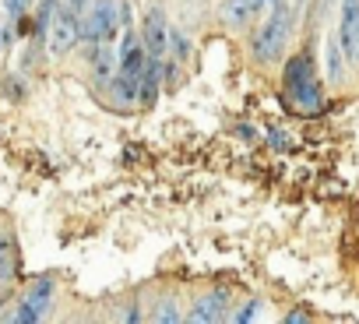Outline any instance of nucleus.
<instances>
[{
    "label": "nucleus",
    "mask_w": 359,
    "mask_h": 324,
    "mask_svg": "<svg viewBox=\"0 0 359 324\" xmlns=\"http://www.w3.org/2000/svg\"><path fill=\"white\" fill-rule=\"evenodd\" d=\"M64 8H71L74 15H81L85 11V0H64Z\"/></svg>",
    "instance_id": "2eb2a0df"
},
{
    "label": "nucleus",
    "mask_w": 359,
    "mask_h": 324,
    "mask_svg": "<svg viewBox=\"0 0 359 324\" xmlns=\"http://www.w3.org/2000/svg\"><path fill=\"white\" fill-rule=\"evenodd\" d=\"M327 71H331V78H341V60H338V43H331V50H327Z\"/></svg>",
    "instance_id": "9b49d317"
},
{
    "label": "nucleus",
    "mask_w": 359,
    "mask_h": 324,
    "mask_svg": "<svg viewBox=\"0 0 359 324\" xmlns=\"http://www.w3.org/2000/svg\"><path fill=\"white\" fill-rule=\"evenodd\" d=\"M289 25H292V8L285 4V0H275L271 18H268V22L254 32V39H250V50H254V57H257L261 64H271V60L282 57L285 39H289Z\"/></svg>",
    "instance_id": "f257e3e1"
},
{
    "label": "nucleus",
    "mask_w": 359,
    "mask_h": 324,
    "mask_svg": "<svg viewBox=\"0 0 359 324\" xmlns=\"http://www.w3.org/2000/svg\"><path fill=\"white\" fill-rule=\"evenodd\" d=\"M254 0H226V4H222V22L226 25H247L250 18H254Z\"/></svg>",
    "instance_id": "1a4fd4ad"
},
{
    "label": "nucleus",
    "mask_w": 359,
    "mask_h": 324,
    "mask_svg": "<svg viewBox=\"0 0 359 324\" xmlns=\"http://www.w3.org/2000/svg\"><path fill=\"white\" fill-rule=\"evenodd\" d=\"M292 4H296V8H299V4H303V0H292Z\"/></svg>",
    "instance_id": "a211bd4d"
},
{
    "label": "nucleus",
    "mask_w": 359,
    "mask_h": 324,
    "mask_svg": "<svg viewBox=\"0 0 359 324\" xmlns=\"http://www.w3.org/2000/svg\"><path fill=\"white\" fill-rule=\"evenodd\" d=\"M78 39H81L78 15H74L71 8H60V11H57V18H53V25H50V50H53V57L71 53V46H74Z\"/></svg>",
    "instance_id": "20e7f679"
},
{
    "label": "nucleus",
    "mask_w": 359,
    "mask_h": 324,
    "mask_svg": "<svg viewBox=\"0 0 359 324\" xmlns=\"http://www.w3.org/2000/svg\"><path fill=\"white\" fill-rule=\"evenodd\" d=\"M141 39H144V50L155 60L165 57V50H169V25H165V15L158 8H148V15L141 22Z\"/></svg>",
    "instance_id": "39448f33"
},
{
    "label": "nucleus",
    "mask_w": 359,
    "mask_h": 324,
    "mask_svg": "<svg viewBox=\"0 0 359 324\" xmlns=\"http://www.w3.org/2000/svg\"><path fill=\"white\" fill-rule=\"evenodd\" d=\"M25 8H29V0H4V11H8L11 18H18Z\"/></svg>",
    "instance_id": "f8f14e48"
},
{
    "label": "nucleus",
    "mask_w": 359,
    "mask_h": 324,
    "mask_svg": "<svg viewBox=\"0 0 359 324\" xmlns=\"http://www.w3.org/2000/svg\"><path fill=\"white\" fill-rule=\"evenodd\" d=\"M254 313H257V303H250V306H247V310H243V313H240V317H236V320H250V317H254Z\"/></svg>",
    "instance_id": "dca6fc26"
},
{
    "label": "nucleus",
    "mask_w": 359,
    "mask_h": 324,
    "mask_svg": "<svg viewBox=\"0 0 359 324\" xmlns=\"http://www.w3.org/2000/svg\"><path fill=\"white\" fill-rule=\"evenodd\" d=\"M180 313H176V306L169 303V306H162V313H158V320H176Z\"/></svg>",
    "instance_id": "4468645a"
},
{
    "label": "nucleus",
    "mask_w": 359,
    "mask_h": 324,
    "mask_svg": "<svg viewBox=\"0 0 359 324\" xmlns=\"http://www.w3.org/2000/svg\"><path fill=\"white\" fill-rule=\"evenodd\" d=\"M50 296H53V282H50V278H43V282L25 296V303L18 306L15 320H39V317H43V310L50 306Z\"/></svg>",
    "instance_id": "0eeeda50"
},
{
    "label": "nucleus",
    "mask_w": 359,
    "mask_h": 324,
    "mask_svg": "<svg viewBox=\"0 0 359 324\" xmlns=\"http://www.w3.org/2000/svg\"><path fill=\"white\" fill-rule=\"evenodd\" d=\"M338 43H341V53H345L352 64H359V0H345V4H341Z\"/></svg>",
    "instance_id": "423d86ee"
},
{
    "label": "nucleus",
    "mask_w": 359,
    "mask_h": 324,
    "mask_svg": "<svg viewBox=\"0 0 359 324\" xmlns=\"http://www.w3.org/2000/svg\"><path fill=\"white\" fill-rule=\"evenodd\" d=\"M268 4H275V0H254V8L261 11V8H268Z\"/></svg>",
    "instance_id": "f3484780"
},
{
    "label": "nucleus",
    "mask_w": 359,
    "mask_h": 324,
    "mask_svg": "<svg viewBox=\"0 0 359 324\" xmlns=\"http://www.w3.org/2000/svg\"><path fill=\"white\" fill-rule=\"evenodd\" d=\"M8 257H11V243L0 240V275H8Z\"/></svg>",
    "instance_id": "ddd939ff"
},
{
    "label": "nucleus",
    "mask_w": 359,
    "mask_h": 324,
    "mask_svg": "<svg viewBox=\"0 0 359 324\" xmlns=\"http://www.w3.org/2000/svg\"><path fill=\"white\" fill-rule=\"evenodd\" d=\"M222 317H226V296H222V292L201 296V299L194 303V320L212 324V320H222Z\"/></svg>",
    "instance_id": "6e6552de"
},
{
    "label": "nucleus",
    "mask_w": 359,
    "mask_h": 324,
    "mask_svg": "<svg viewBox=\"0 0 359 324\" xmlns=\"http://www.w3.org/2000/svg\"><path fill=\"white\" fill-rule=\"evenodd\" d=\"M285 92H289L303 109H317V106H320V88H317L310 57H292V60H289V67H285Z\"/></svg>",
    "instance_id": "f03ea898"
},
{
    "label": "nucleus",
    "mask_w": 359,
    "mask_h": 324,
    "mask_svg": "<svg viewBox=\"0 0 359 324\" xmlns=\"http://www.w3.org/2000/svg\"><path fill=\"white\" fill-rule=\"evenodd\" d=\"M116 18H120L116 0H95V4L88 8V15H85V22H81V39L85 43H113Z\"/></svg>",
    "instance_id": "7ed1b4c3"
},
{
    "label": "nucleus",
    "mask_w": 359,
    "mask_h": 324,
    "mask_svg": "<svg viewBox=\"0 0 359 324\" xmlns=\"http://www.w3.org/2000/svg\"><path fill=\"white\" fill-rule=\"evenodd\" d=\"M92 74L95 81H113V46L109 43H95V57H92Z\"/></svg>",
    "instance_id": "9d476101"
}]
</instances>
